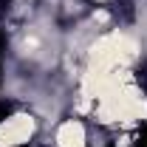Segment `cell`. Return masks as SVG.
<instances>
[{
  "mask_svg": "<svg viewBox=\"0 0 147 147\" xmlns=\"http://www.w3.org/2000/svg\"><path fill=\"white\" fill-rule=\"evenodd\" d=\"M40 130V119L28 110H14L0 119V147H26Z\"/></svg>",
  "mask_w": 147,
  "mask_h": 147,
  "instance_id": "obj_1",
  "label": "cell"
},
{
  "mask_svg": "<svg viewBox=\"0 0 147 147\" xmlns=\"http://www.w3.org/2000/svg\"><path fill=\"white\" fill-rule=\"evenodd\" d=\"M26 147H28V144H26Z\"/></svg>",
  "mask_w": 147,
  "mask_h": 147,
  "instance_id": "obj_3",
  "label": "cell"
},
{
  "mask_svg": "<svg viewBox=\"0 0 147 147\" xmlns=\"http://www.w3.org/2000/svg\"><path fill=\"white\" fill-rule=\"evenodd\" d=\"M54 147H88V127L79 116H65L54 127Z\"/></svg>",
  "mask_w": 147,
  "mask_h": 147,
  "instance_id": "obj_2",
  "label": "cell"
}]
</instances>
